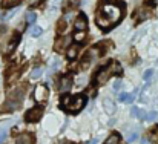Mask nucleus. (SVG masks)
Listing matches in <instances>:
<instances>
[{"label": "nucleus", "instance_id": "nucleus-24", "mask_svg": "<svg viewBox=\"0 0 158 144\" xmlns=\"http://www.w3.org/2000/svg\"><path fill=\"white\" fill-rule=\"evenodd\" d=\"M120 88H121V81L120 80H117V81H114V84H112V89L117 92V91H120Z\"/></svg>", "mask_w": 158, "mask_h": 144}, {"label": "nucleus", "instance_id": "nucleus-23", "mask_svg": "<svg viewBox=\"0 0 158 144\" xmlns=\"http://www.w3.org/2000/svg\"><path fill=\"white\" fill-rule=\"evenodd\" d=\"M68 57L69 58H75L77 57V48H71L68 51Z\"/></svg>", "mask_w": 158, "mask_h": 144}, {"label": "nucleus", "instance_id": "nucleus-26", "mask_svg": "<svg viewBox=\"0 0 158 144\" xmlns=\"http://www.w3.org/2000/svg\"><path fill=\"white\" fill-rule=\"evenodd\" d=\"M75 40H77V42H83V40H85V34H83V31H80L78 34H75Z\"/></svg>", "mask_w": 158, "mask_h": 144}, {"label": "nucleus", "instance_id": "nucleus-15", "mask_svg": "<svg viewBox=\"0 0 158 144\" xmlns=\"http://www.w3.org/2000/svg\"><path fill=\"white\" fill-rule=\"evenodd\" d=\"M22 0H3L2 2V8H14L15 5H19Z\"/></svg>", "mask_w": 158, "mask_h": 144}, {"label": "nucleus", "instance_id": "nucleus-12", "mask_svg": "<svg viewBox=\"0 0 158 144\" xmlns=\"http://www.w3.org/2000/svg\"><path fill=\"white\" fill-rule=\"evenodd\" d=\"M134 98H135V94H129V92H123V94H120V97H118V100L121 103H127V104L132 103Z\"/></svg>", "mask_w": 158, "mask_h": 144}, {"label": "nucleus", "instance_id": "nucleus-27", "mask_svg": "<svg viewBox=\"0 0 158 144\" xmlns=\"http://www.w3.org/2000/svg\"><path fill=\"white\" fill-rule=\"evenodd\" d=\"M137 137H138V134H131V135L127 137V143H132V141H135V140H137Z\"/></svg>", "mask_w": 158, "mask_h": 144}, {"label": "nucleus", "instance_id": "nucleus-31", "mask_svg": "<svg viewBox=\"0 0 158 144\" xmlns=\"http://www.w3.org/2000/svg\"><path fill=\"white\" fill-rule=\"evenodd\" d=\"M141 144H149V141L148 140H141Z\"/></svg>", "mask_w": 158, "mask_h": 144}, {"label": "nucleus", "instance_id": "nucleus-20", "mask_svg": "<svg viewBox=\"0 0 158 144\" xmlns=\"http://www.w3.org/2000/svg\"><path fill=\"white\" fill-rule=\"evenodd\" d=\"M152 77H154V69H146L144 74H143V78H144L146 81H149Z\"/></svg>", "mask_w": 158, "mask_h": 144}, {"label": "nucleus", "instance_id": "nucleus-22", "mask_svg": "<svg viewBox=\"0 0 158 144\" xmlns=\"http://www.w3.org/2000/svg\"><path fill=\"white\" fill-rule=\"evenodd\" d=\"M157 117H158V113L155 112V110H152V112H149V113H148V118H146V120L154 121V120H157Z\"/></svg>", "mask_w": 158, "mask_h": 144}, {"label": "nucleus", "instance_id": "nucleus-10", "mask_svg": "<svg viewBox=\"0 0 158 144\" xmlns=\"http://www.w3.org/2000/svg\"><path fill=\"white\" fill-rule=\"evenodd\" d=\"M72 88V78L71 77H64L60 83V91L61 92H68L69 89Z\"/></svg>", "mask_w": 158, "mask_h": 144}, {"label": "nucleus", "instance_id": "nucleus-6", "mask_svg": "<svg viewBox=\"0 0 158 144\" xmlns=\"http://www.w3.org/2000/svg\"><path fill=\"white\" fill-rule=\"evenodd\" d=\"M34 98L37 101H45L48 98V89H46V86H43V84L37 86L35 91H34Z\"/></svg>", "mask_w": 158, "mask_h": 144}, {"label": "nucleus", "instance_id": "nucleus-3", "mask_svg": "<svg viewBox=\"0 0 158 144\" xmlns=\"http://www.w3.org/2000/svg\"><path fill=\"white\" fill-rule=\"evenodd\" d=\"M85 103H86V100H85V97H81V95L66 97L63 100V104H64L66 110H69V112H78L80 109H83Z\"/></svg>", "mask_w": 158, "mask_h": 144}, {"label": "nucleus", "instance_id": "nucleus-30", "mask_svg": "<svg viewBox=\"0 0 158 144\" xmlns=\"http://www.w3.org/2000/svg\"><path fill=\"white\" fill-rule=\"evenodd\" d=\"M97 143H98V140H95V138H94V140H92L89 144H97Z\"/></svg>", "mask_w": 158, "mask_h": 144}, {"label": "nucleus", "instance_id": "nucleus-11", "mask_svg": "<svg viewBox=\"0 0 158 144\" xmlns=\"http://www.w3.org/2000/svg\"><path fill=\"white\" fill-rule=\"evenodd\" d=\"M71 40H72V39H71V35H64V37H61V39L57 42V45H55V46H57V49L68 48V46L71 45Z\"/></svg>", "mask_w": 158, "mask_h": 144}, {"label": "nucleus", "instance_id": "nucleus-9", "mask_svg": "<svg viewBox=\"0 0 158 144\" xmlns=\"http://www.w3.org/2000/svg\"><path fill=\"white\" fill-rule=\"evenodd\" d=\"M103 107H105V110L107 113H114V112L117 110L115 103H114L110 98H105V100H103Z\"/></svg>", "mask_w": 158, "mask_h": 144}, {"label": "nucleus", "instance_id": "nucleus-5", "mask_svg": "<svg viewBox=\"0 0 158 144\" xmlns=\"http://www.w3.org/2000/svg\"><path fill=\"white\" fill-rule=\"evenodd\" d=\"M42 115H43V107H32V109L28 110V113H26V121L35 123V121H39V120L42 118Z\"/></svg>", "mask_w": 158, "mask_h": 144}, {"label": "nucleus", "instance_id": "nucleus-25", "mask_svg": "<svg viewBox=\"0 0 158 144\" xmlns=\"http://www.w3.org/2000/svg\"><path fill=\"white\" fill-rule=\"evenodd\" d=\"M64 29H66V20H61L58 25V32H63Z\"/></svg>", "mask_w": 158, "mask_h": 144}, {"label": "nucleus", "instance_id": "nucleus-1", "mask_svg": "<svg viewBox=\"0 0 158 144\" xmlns=\"http://www.w3.org/2000/svg\"><path fill=\"white\" fill-rule=\"evenodd\" d=\"M121 6L118 3H110V2H106L103 3V6L100 8L98 11V15H97V23L102 29H109L110 26H114L117 22H120L121 19Z\"/></svg>", "mask_w": 158, "mask_h": 144}, {"label": "nucleus", "instance_id": "nucleus-2", "mask_svg": "<svg viewBox=\"0 0 158 144\" xmlns=\"http://www.w3.org/2000/svg\"><path fill=\"white\" fill-rule=\"evenodd\" d=\"M121 72H123L121 66H120L117 61H112V63H109L106 68L100 69V71L97 72V77H95V80H97V83H98V84H105L106 81L109 80V77H110L112 74H117V75H120Z\"/></svg>", "mask_w": 158, "mask_h": 144}, {"label": "nucleus", "instance_id": "nucleus-21", "mask_svg": "<svg viewBox=\"0 0 158 144\" xmlns=\"http://www.w3.org/2000/svg\"><path fill=\"white\" fill-rule=\"evenodd\" d=\"M26 20H28V23H34V22H35V14H34L32 11H29V12L26 14Z\"/></svg>", "mask_w": 158, "mask_h": 144}, {"label": "nucleus", "instance_id": "nucleus-13", "mask_svg": "<svg viewBox=\"0 0 158 144\" xmlns=\"http://www.w3.org/2000/svg\"><path fill=\"white\" fill-rule=\"evenodd\" d=\"M132 115L137 117L138 120H144V118H148L146 112H144L143 109H138V107H132Z\"/></svg>", "mask_w": 158, "mask_h": 144}, {"label": "nucleus", "instance_id": "nucleus-16", "mask_svg": "<svg viewBox=\"0 0 158 144\" xmlns=\"http://www.w3.org/2000/svg\"><path fill=\"white\" fill-rule=\"evenodd\" d=\"M43 75V71H42V68H34L32 69V72H31V78H40Z\"/></svg>", "mask_w": 158, "mask_h": 144}, {"label": "nucleus", "instance_id": "nucleus-18", "mask_svg": "<svg viewBox=\"0 0 158 144\" xmlns=\"http://www.w3.org/2000/svg\"><path fill=\"white\" fill-rule=\"evenodd\" d=\"M60 66H61V60H60V58H57V57L52 58V61H51V69H52V71H57Z\"/></svg>", "mask_w": 158, "mask_h": 144}, {"label": "nucleus", "instance_id": "nucleus-28", "mask_svg": "<svg viewBox=\"0 0 158 144\" xmlns=\"http://www.w3.org/2000/svg\"><path fill=\"white\" fill-rule=\"evenodd\" d=\"M5 138H6V132L3 130V132L0 134V144H2V143H3V141H5Z\"/></svg>", "mask_w": 158, "mask_h": 144}, {"label": "nucleus", "instance_id": "nucleus-4", "mask_svg": "<svg viewBox=\"0 0 158 144\" xmlns=\"http://www.w3.org/2000/svg\"><path fill=\"white\" fill-rule=\"evenodd\" d=\"M22 101H23V89H15L8 97V100L5 103V109L6 110H14V109L20 107Z\"/></svg>", "mask_w": 158, "mask_h": 144}, {"label": "nucleus", "instance_id": "nucleus-29", "mask_svg": "<svg viewBox=\"0 0 158 144\" xmlns=\"http://www.w3.org/2000/svg\"><path fill=\"white\" fill-rule=\"evenodd\" d=\"M152 134H154V137H155V138H158V126L154 129V132H152Z\"/></svg>", "mask_w": 158, "mask_h": 144}, {"label": "nucleus", "instance_id": "nucleus-19", "mask_svg": "<svg viewBox=\"0 0 158 144\" xmlns=\"http://www.w3.org/2000/svg\"><path fill=\"white\" fill-rule=\"evenodd\" d=\"M42 28L40 26H31V35H34V37H39V35H42Z\"/></svg>", "mask_w": 158, "mask_h": 144}, {"label": "nucleus", "instance_id": "nucleus-32", "mask_svg": "<svg viewBox=\"0 0 158 144\" xmlns=\"http://www.w3.org/2000/svg\"><path fill=\"white\" fill-rule=\"evenodd\" d=\"M63 144H69V143H63Z\"/></svg>", "mask_w": 158, "mask_h": 144}, {"label": "nucleus", "instance_id": "nucleus-8", "mask_svg": "<svg viewBox=\"0 0 158 144\" xmlns=\"http://www.w3.org/2000/svg\"><path fill=\"white\" fill-rule=\"evenodd\" d=\"M88 26V22H86V17L83 14H80L77 19H75V29L77 31H85Z\"/></svg>", "mask_w": 158, "mask_h": 144}, {"label": "nucleus", "instance_id": "nucleus-7", "mask_svg": "<svg viewBox=\"0 0 158 144\" xmlns=\"http://www.w3.org/2000/svg\"><path fill=\"white\" fill-rule=\"evenodd\" d=\"M15 144H34V137L31 134H22L20 137H17Z\"/></svg>", "mask_w": 158, "mask_h": 144}, {"label": "nucleus", "instance_id": "nucleus-14", "mask_svg": "<svg viewBox=\"0 0 158 144\" xmlns=\"http://www.w3.org/2000/svg\"><path fill=\"white\" fill-rule=\"evenodd\" d=\"M149 17H151V11L148 8H143V9L138 11V22H143V20H146Z\"/></svg>", "mask_w": 158, "mask_h": 144}, {"label": "nucleus", "instance_id": "nucleus-17", "mask_svg": "<svg viewBox=\"0 0 158 144\" xmlns=\"http://www.w3.org/2000/svg\"><path fill=\"white\" fill-rule=\"evenodd\" d=\"M118 143H120V137L115 134V135H110V137L106 140L105 144H118Z\"/></svg>", "mask_w": 158, "mask_h": 144}]
</instances>
